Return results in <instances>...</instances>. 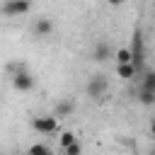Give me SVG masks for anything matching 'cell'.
<instances>
[{
    "label": "cell",
    "instance_id": "obj_1",
    "mask_svg": "<svg viewBox=\"0 0 155 155\" xmlns=\"http://www.w3.org/2000/svg\"><path fill=\"white\" fill-rule=\"evenodd\" d=\"M128 51H131V65H133L136 73L140 75L143 68H145V41H143V31H140V27L133 29V34H131V44H128Z\"/></svg>",
    "mask_w": 155,
    "mask_h": 155
},
{
    "label": "cell",
    "instance_id": "obj_2",
    "mask_svg": "<svg viewBox=\"0 0 155 155\" xmlns=\"http://www.w3.org/2000/svg\"><path fill=\"white\" fill-rule=\"evenodd\" d=\"M31 128L39 131L41 136H53V133L61 131V121L53 114H41V116H34L31 119Z\"/></svg>",
    "mask_w": 155,
    "mask_h": 155
},
{
    "label": "cell",
    "instance_id": "obj_3",
    "mask_svg": "<svg viewBox=\"0 0 155 155\" xmlns=\"http://www.w3.org/2000/svg\"><path fill=\"white\" fill-rule=\"evenodd\" d=\"M107 90H109V78H107V75H92V78L87 80V85H85V94H87L90 99L104 97Z\"/></svg>",
    "mask_w": 155,
    "mask_h": 155
},
{
    "label": "cell",
    "instance_id": "obj_4",
    "mask_svg": "<svg viewBox=\"0 0 155 155\" xmlns=\"http://www.w3.org/2000/svg\"><path fill=\"white\" fill-rule=\"evenodd\" d=\"M31 10V2L29 0H7L0 5V12L5 17H19V15H27Z\"/></svg>",
    "mask_w": 155,
    "mask_h": 155
},
{
    "label": "cell",
    "instance_id": "obj_5",
    "mask_svg": "<svg viewBox=\"0 0 155 155\" xmlns=\"http://www.w3.org/2000/svg\"><path fill=\"white\" fill-rule=\"evenodd\" d=\"M12 87H15L17 92H29V90H34V75H31L29 70L15 73V75H12Z\"/></svg>",
    "mask_w": 155,
    "mask_h": 155
},
{
    "label": "cell",
    "instance_id": "obj_6",
    "mask_svg": "<svg viewBox=\"0 0 155 155\" xmlns=\"http://www.w3.org/2000/svg\"><path fill=\"white\" fill-rule=\"evenodd\" d=\"M92 58H94L97 63H107L109 58H114V48H111L107 41H97L94 48H92Z\"/></svg>",
    "mask_w": 155,
    "mask_h": 155
},
{
    "label": "cell",
    "instance_id": "obj_7",
    "mask_svg": "<svg viewBox=\"0 0 155 155\" xmlns=\"http://www.w3.org/2000/svg\"><path fill=\"white\" fill-rule=\"evenodd\" d=\"M75 114V102L73 99H68V97H63V99H58L56 102V109H53V116L61 121V119H65V116H73Z\"/></svg>",
    "mask_w": 155,
    "mask_h": 155
},
{
    "label": "cell",
    "instance_id": "obj_8",
    "mask_svg": "<svg viewBox=\"0 0 155 155\" xmlns=\"http://www.w3.org/2000/svg\"><path fill=\"white\" fill-rule=\"evenodd\" d=\"M31 31H34L39 39H44V36H51V34H53V22H51L48 17H39V19L31 24Z\"/></svg>",
    "mask_w": 155,
    "mask_h": 155
},
{
    "label": "cell",
    "instance_id": "obj_9",
    "mask_svg": "<svg viewBox=\"0 0 155 155\" xmlns=\"http://www.w3.org/2000/svg\"><path fill=\"white\" fill-rule=\"evenodd\" d=\"M114 58H116V65H128V63H131V51H128V46L116 48V51H114Z\"/></svg>",
    "mask_w": 155,
    "mask_h": 155
},
{
    "label": "cell",
    "instance_id": "obj_10",
    "mask_svg": "<svg viewBox=\"0 0 155 155\" xmlns=\"http://www.w3.org/2000/svg\"><path fill=\"white\" fill-rule=\"evenodd\" d=\"M138 73H136V68L128 63V65H116V78H121V80H133Z\"/></svg>",
    "mask_w": 155,
    "mask_h": 155
},
{
    "label": "cell",
    "instance_id": "obj_11",
    "mask_svg": "<svg viewBox=\"0 0 155 155\" xmlns=\"http://www.w3.org/2000/svg\"><path fill=\"white\" fill-rule=\"evenodd\" d=\"M75 140H78L75 131H61V136H58V145H61V150L68 148V145H73Z\"/></svg>",
    "mask_w": 155,
    "mask_h": 155
},
{
    "label": "cell",
    "instance_id": "obj_12",
    "mask_svg": "<svg viewBox=\"0 0 155 155\" xmlns=\"http://www.w3.org/2000/svg\"><path fill=\"white\" fill-rule=\"evenodd\" d=\"M140 90H145V92H155V70H148V73H143Z\"/></svg>",
    "mask_w": 155,
    "mask_h": 155
},
{
    "label": "cell",
    "instance_id": "obj_13",
    "mask_svg": "<svg viewBox=\"0 0 155 155\" xmlns=\"http://www.w3.org/2000/svg\"><path fill=\"white\" fill-rule=\"evenodd\" d=\"M136 99H138L143 107H153V104H155V92H145V90H140Z\"/></svg>",
    "mask_w": 155,
    "mask_h": 155
},
{
    "label": "cell",
    "instance_id": "obj_14",
    "mask_svg": "<svg viewBox=\"0 0 155 155\" xmlns=\"http://www.w3.org/2000/svg\"><path fill=\"white\" fill-rule=\"evenodd\" d=\"M27 153H29V155H53V150H51L48 145H44V143H34Z\"/></svg>",
    "mask_w": 155,
    "mask_h": 155
},
{
    "label": "cell",
    "instance_id": "obj_15",
    "mask_svg": "<svg viewBox=\"0 0 155 155\" xmlns=\"http://www.w3.org/2000/svg\"><path fill=\"white\" fill-rule=\"evenodd\" d=\"M61 153H63V155H82V143H80V140H75L73 145H68V148H63Z\"/></svg>",
    "mask_w": 155,
    "mask_h": 155
},
{
    "label": "cell",
    "instance_id": "obj_16",
    "mask_svg": "<svg viewBox=\"0 0 155 155\" xmlns=\"http://www.w3.org/2000/svg\"><path fill=\"white\" fill-rule=\"evenodd\" d=\"M150 136H153V138H155V116H153V119H150Z\"/></svg>",
    "mask_w": 155,
    "mask_h": 155
},
{
    "label": "cell",
    "instance_id": "obj_17",
    "mask_svg": "<svg viewBox=\"0 0 155 155\" xmlns=\"http://www.w3.org/2000/svg\"><path fill=\"white\" fill-rule=\"evenodd\" d=\"M150 155H155V148H153V150H150Z\"/></svg>",
    "mask_w": 155,
    "mask_h": 155
},
{
    "label": "cell",
    "instance_id": "obj_18",
    "mask_svg": "<svg viewBox=\"0 0 155 155\" xmlns=\"http://www.w3.org/2000/svg\"><path fill=\"white\" fill-rule=\"evenodd\" d=\"M19 155H29V153H19Z\"/></svg>",
    "mask_w": 155,
    "mask_h": 155
}]
</instances>
